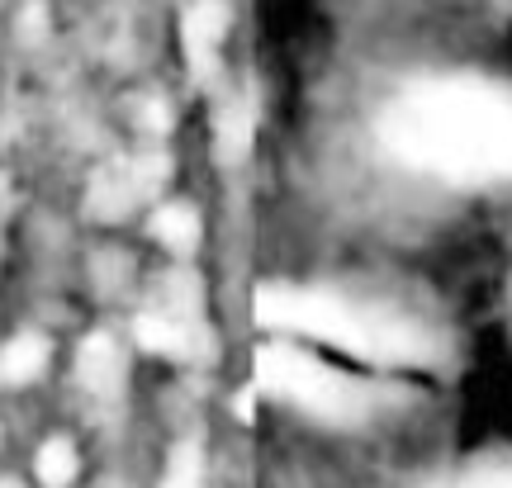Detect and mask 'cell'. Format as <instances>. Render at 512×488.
Returning <instances> with one entry per match:
<instances>
[{"mask_svg":"<svg viewBox=\"0 0 512 488\" xmlns=\"http://www.w3.org/2000/svg\"><path fill=\"white\" fill-rule=\"evenodd\" d=\"M418 15L465 29V34H484V38H503L512 43V0H399Z\"/></svg>","mask_w":512,"mask_h":488,"instance_id":"cell-7","label":"cell"},{"mask_svg":"<svg viewBox=\"0 0 512 488\" xmlns=\"http://www.w3.org/2000/svg\"><path fill=\"white\" fill-rule=\"evenodd\" d=\"M72 327H53L43 318H15L0 327V408L57 389L62 380V351Z\"/></svg>","mask_w":512,"mask_h":488,"instance_id":"cell-5","label":"cell"},{"mask_svg":"<svg viewBox=\"0 0 512 488\" xmlns=\"http://www.w3.org/2000/svg\"><path fill=\"white\" fill-rule=\"evenodd\" d=\"M280 233L465 275L512 209V43L351 0L266 124Z\"/></svg>","mask_w":512,"mask_h":488,"instance_id":"cell-1","label":"cell"},{"mask_svg":"<svg viewBox=\"0 0 512 488\" xmlns=\"http://www.w3.org/2000/svg\"><path fill=\"white\" fill-rule=\"evenodd\" d=\"M133 237L147 247V256L157 266H204V256L214 247V214H209V199L195 185H166L162 195L147 204Z\"/></svg>","mask_w":512,"mask_h":488,"instance_id":"cell-4","label":"cell"},{"mask_svg":"<svg viewBox=\"0 0 512 488\" xmlns=\"http://www.w3.org/2000/svg\"><path fill=\"white\" fill-rule=\"evenodd\" d=\"M24 474L34 488H81L91 474V451H86V436L72 417L38 427L29 451H24Z\"/></svg>","mask_w":512,"mask_h":488,"instance_id":"cell-6","label":"cell"},{"mask_svg":"<svg viewBox=\"0 0 512 488\" xmlns=\"http://www.w3.org/2000/svg\"><path fill=\"white\" fill-rule=\"evenodd\" d=\"M233 337H280L370 375L470 398L479 342L465 275L375 252L256 247L228 290Z\"/></svg>","mask_w":512,"mask_h":488,"instance_id":"cell-2","label":"cell"},{"mask_svg":"<svg viewBox=\"0 0 512 488\" xmlns=\"http://www.w3.org/2000/svg\"><path fill=\"white\" fill-rule=\"evenodd\" d=\"M465 299L479 342V384L498 380L512 394V256L479 247L465 266Z\"/></svg>","mask_w":512,"mask_h":488,"instance_id":"cell-3","label":"cell"}]
</instances>
